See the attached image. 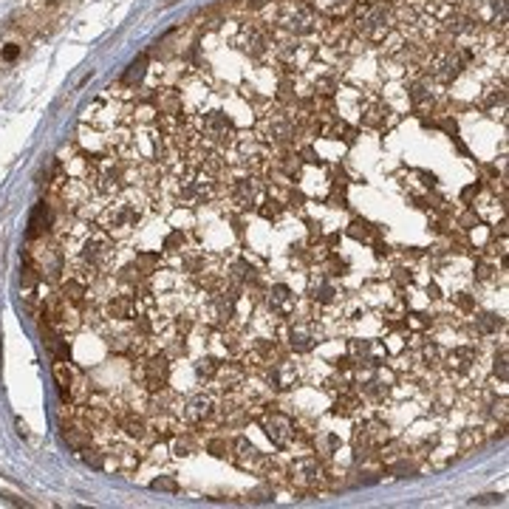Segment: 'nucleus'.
Listing matches in <instances>:
<instances>
[{
	"mask_svg": "<svg viewBox=\"0 0 509 509\" xmlns=\"http://www.w3.org/2000/svg\"><path fill=\"white\" fill-rule=\"evenodd\" d=\"M345 20L365 45H379L396 28L393 0H356Z\"/></svg>",
	"mask_w": 509,
	"mask_h": 509,
	"instance_id": "f257e3e1",
	"label": "nucleus"
},
{
	"mask_svg": "<svg viewBox=\"0 0 509 509\" xmlns=\"http://www.w3.org/2000/svg\"><path fill=\"white\" fill-rule=\"evenodd\" d=\"M232 45L238 54H243L252 65H277L274 62V42L263 20H238Z\"/></svg>",
	"mask_w": 509,
	"mask_h": 509,
	"instance_id": "f03ea898",
	"label": "nucleus"
},
{
	"mask_svg": "<svg viewBox=\"0 0 509 509\" xmlns=\"http://www.w3.org/2000/svg\"><path fill=\"white\" fill-rule=\"evenodd\" d=\"M286 484L297 495H317L328 486V469L320 455L303 452L286 467Z\"/></svg>",
	"mask_w": 509,
	"mask_h": 509,
	"instance_id": "7ed1b4c3",
	"label": "nucleus"
},
{
	"mask_svg": "<svg viewBox=\"0 0 509 509\" xmlns=\"http://www.w3.org/2000/svg\"><path fill=\"white\" fill-rule=\"evenodd\" d=\"M396 370L390 365H356L353 368V390L365 399V404H382L385 399H390L393 385H396Z\"/></svg>",
	"mask_w": 509,
	"mask_h": 509,
	"instance_id": "20e7f679",
	"label": "nucleus"
},
{
	"mask_svg": "<svg viewBox=\"0 0 509 509\" xmlns=\"http://www.w3.org/2000/svg\"><path fill=\"white\" fill-rule=\"evenodd\" d=\"M133 385L144 387L147 393H156L167 387L170 373H172V356L167 351H144L141 356L133 359Z\"/></svg>",
	"mask_w": 509,
	"mask_h": 509,
	"instance_id": "39448f33",
	"label": "nucleus"
},
{
	"mask_svg": "<svg viewBox=\"0 0 509 509\" xmlns=\"http://www.w3.org/2000/svg\"><path fill=\"white\" fill-rule=\"evenodd\" d=\"M280 339H283V348H288L291 353H311L325 339V331H322L320 320L288 317L283 331H280Z\"/></svg>",
	"mask_w": 509,
	"mask_h": 509,
	"instance_id": "423d86ee",
	"label": "nucleus"
},
{
	"mask_svg": "<svg viewBox=\"0 0 509 509\" xmlns=\"http://www.w3.org/2000/svg\"><path fill=\"white\" fill-rule=\"evenodd\" d=\"M42 317H45V325H51L57 334H74L82 322L79 317V308L71 305L59 291H51L42 297Z\"/></svg>",
	"mask_w": 509,
	"mask_h": 509,
	"instance_id": "0eeeda50",
	"label": "nucleus"
},
{
	"mask_svg": "<svg viewBox=\"0 0 509 509\" xmlns=\"http://www.w3.org/2000/svg\"><path fill=\"white\" fill-rule=\"evenodd\" d=\"M223 201H229V209L235 212L255 209L263 201V181L255 172H243L223 189Z\"/></svg>",
	"mask_w": 509,
	"mask_h": 509,
	"instance_id": "6e6552de",
	"label": "nucleus"
},
{
	"mask_svg": "<svg viewBox=\"0 0 509 509\" xmlns=\"http://www.w3.org/2000/svg\"><path fill=\"white\" fill-rule=\"evenodd\" d=\"M387 438H390V427L379 416H368V419L356 421V427H353V452H356V458L376 455V450Z\"/></svg>",
	"mask_w": 509,
	"mask_h": 509,
	"instance_id": "1a4fd4ad",
	"label": "nucleus"
},
{
	"mask_svg": "<svg viewBox=\"0 0 509 509\" xmlns=\"http://www.w3.org/2000/svg\"><path fill=\"white\" fill-rule=\"evenodd\" d=\"M303 379H305L303 362H297V359H291V356H286V353L263 370V382H266L269 387H274V390H294V387L303 385Z\"/></svg>",
	"mask_w": 509,
	"mask_h": 509,
	"instance_id": "9d476101",
	"label": "nucleus"
},
{
	"mask_svg": "<svg viewBox=\"0 0 509 509\" xmlns=\"http://www.w3.org/2000/svg\"><path fill=\"white\" fill-rule=\"evenodd\" d=\"M283 353H286V351H283V345H280L274 337H255V339L246 342L240 359H243V365H246L249 370L263 373V370H266L271 362H277Z\"/></svg>",
	"mask_w": 509,
	"mask_h": 509,
	"instance_id": "9b49d317",
	"label": "nucleus"
},
{
	"mask_svg": "<svg viewBox=\"0 0 509 509\" xmlns=\"http://www.w3.org/2000/svg\"><path fill=\"white\" fill-rule=\"evenodd\" d=\"M478 359H481V353H478L475 345L458 342V345H452L450 351L441 353V368L455 379H469L478 370Z\"/></svg>",
	"mask_w": 509,
	"mask_h": 509,
	"instance_id": "f8f14e48",
	"label": "nucleus"
},
{
	"mask_svg": "<svg viewBox=\"0 0 509 509\" xmlns=\"http://www.w3.org/2000/svg\"><path fill=\"white\" fill-rule=\"evenodd\" d=\"M396 122H399V113H396L376 90H370L368 99H365V105H362V113H359V122H356V124L382 133V130H390Z\"/></svg>",
	"mask_w": 509,
	"mask_h": 509,
	"instance_id": "ddd939ff",
	"label": "nucleus"
},
{
	"mask_svg": "<svg viewBox=\"0 0 509 509\" xmlns=\"http://www.w3.org/2000/svg\"><path fill=\"white\" fill-rule=\"evenodd\" d=\"M260 427H263L266 438H269L277 450H288V447L294 444V427H297V421H294L288 413H283V410H266V413L260 416Z\"/></svg>",
	"mask_w": 509,
	"mask_h": 509,
	"instance_id": "4468645a",
	"label": "nucleus"
},
{
	"mask_svg": "<svg viewBox=\"0 0 509 509\" xmlns=\"http://www.w3.org/2000/svg\"><path fill=\"white\" fill-rule=\"evenodd\" d=\"M348 356L356 362V365H365V368H373V365H385L390 359L387 353V345L376 337H353L348 339Z\"/></svg>",
	"mask_w": 509,
	"mask_h": 509,
	"instance_id": "2eb2a0df",
	"label": "nucleus"
},
{
	"mask_svg": "<svg viewBox=\"0 0 509 509\" xmlns=\"http://www.w3.org/2000/svg\"><path fill=\"white\" fill-rule=\"evenodd\" d=\"M232 461L252 475H266V469L274 464V458L260 452L249 438H232Z\"/></svg>",
	"mask_w": 509,
	"mask_h": 509,
	"instance_id": "dca6fc26",
	"label": "nucleus"
},
{
	"mask_svg": "<svg viewBox=\"0 0 509 509\" xmlns=\"http://www.w3.org/2000/svg\"><path fill=\"white\" fill-rule=\"evenodd\" d=\"M342 300V288L337 286V280L322 271V269H314L311 277H308V303H317L320 308H328V305H337Z\"/></svg>",
	"mask_w": 509,
	"mask_h": 509,
	"instance_id": "f3484780",
	"label": "nucleus"
},
{
	"mask_svg": "<svg viewBox=\"0 0 509 509\" xmlns=\"http://www.w3.org/2000/svg\"><path fill=\"white\" fill-rule=\"evenodd\" d=\"M297 294H294V288L291 286H286V283H274V286H269L266 288V308H269V314H274L277 320H288L294 311H297Z\"/></svg>",
	"mask_w": 509,
	"mask_h": 509,
	"instance_id": "a211bd4d",
	"label": "nucleus"
},
{
	"mask_svg": "<svg viewBox=\"0 0 509 509\" xmlns=\"http://www.w3.org/2000/svg\"><path fill=\"white\" fill-rule=\"evenodd\" d=\"M181 407H184L181 413H184V419H187L189 424H204V421H209V419L218 413V399H215L212 390H201V393L189 396Z\"/></svg>",
	"mask_w": 509,
	"mask_h": 509,
	"instance_id": "6ab92c4d",
	"label": "nucleus"
},
{
	"mask_svg": "<svg viewBox=\"0 0 509 509\" xmlns=\"http://www.w3.org/2000/svg\"><path fill=\"white\" fill-rule=\"evenodd\" d=\"M246 379H249V368L243 365V359H229L218 365V373L212 382L221 393H226V390H240Z\"/></svg>",
	"mask_w": 509,
	"mask_h": 509,
	"instance_id": "aec40b11",
	"label": "nucleus"
},
{
	"mask_svg": "<svg viewBox=\"0 0 509 509\" xmlns=\"http://www.w3.org/2000/svg\"><path fill=\"white\" fill-rule=\"evenodd\" d=\"M365 410V399L351 387V390H342V393H334V404H331V413L334 416H342V419H359Z\"/></svg>",
	"mask_w": 509,
	"mask_h": 509,
	"instance_id": "412c9836",
	"label": "nucleus"
},
{
	"mask_svg": "<svg viewBox=\"0 0 509 509\" xmlns=\"http://www.w3.org/2000/svg\"><path fill=\"white\" fill-rule=\"evenodd\" d=\"M396 297H399V294H393V288H390L387 283L370 280V283L362 286V297H359V300H362L365 305H373V308L379 311V308H385V305H387L390 300H396Z\"/></svg>",
	"mask_w": 509,
	"mask_h": 509,
	"instance_id": "4be33fe9",
	"label": "nucleus"
},
{
	"mask_svg": "<svg viewBox=\"0 0 509 509\" xmlns=\"http://www.w3.org/2000/svg\"><path fill=\"white\" fill-rule=\"evenodd\" d=\"M475 218L486 221V223H498L503 221V198H498V192H486L475 201Z\"/></svg>",
	"mask_w": 509,
	"mask_h": 509,
	"instance_id": "5701e85b",
	"label": "nucleus"
},
{
	"mask_svg": "<svg viewBox=\"0 0 509 509\" xmlns=\"http://www.w3.org/2000/svg\"><path fill=\"white\" fill-rule=\"evenodd\" d=\"M469 317H472V334H475L478 339L495 337L498 328H503V320H501L498 314H492V311H478V308H475Z\"/></svg>",
	"mask_w": 509,
	"mask_h": 509,
	"instance_id": "b1692460",
	"label": "nucleus"
},
{
	"mask_svg": "<svg viewBox=\"0 0 509 509\" xmlns=\"http://www.w3.org/2000/svg\"><path fill=\"white\" fill-rule=\"evenodd\" d=\"M198 447H201V438H198V433L178 430V433L172 435L170 452H172L175 458H189V455H195V452H198Z\"/></svg>",
	"mask_w": 509,
	"mask_h": 509,
	"instance_id": "393cba45",
	"label": "nucleus"
},
{
	"mask_svg": "<svg viewBox=\"0 0 509 509\" xmlns=\"http://www.w3.org/2000/svg\"><path fill=\"white\" fill-rule=\"evenodd\" d=\"M150 65V59H147V54H139L130 65H127V71L122 74V79H119V85H124V88H139L144 79H147V68Z\"/></svg>",
	"mask_w": 509,
	"mask_h": 509,
	"instance_id": "a878e982",
	"label": "nucleus"
},
{
	"mask_svg": "<svg viewBox=\"0 0 509 509\" xmlns=\"http://www.w3.org/2000/svg\"><path fill=\"white\" fill-rule=\"evenodd\" d=\"M48 226H51V209L48 204H37L34 212H31V221H28V240H37L42 235H48Z\"/></svg>",
	"mask_w": 509,
	"mask_h": 509,
	"instance_id": "bb28decb",
	"label": "nucleus"
},
{
	"mask_svg": "<svg viewBox=\"0 0 509 509\" xmlns=\"http://www.w3.org/2000/svg\"><path fill=\"white\" fill-rule=\"evenodd\" d=\"M322 17H334V20H342L351 14V8L356 6V0H308Z\"/></svg>",
	"mask_w": 509,
	"mask_h": 509,
	"instance_id": "cd10ccee",
	"label": "nucleus"
},
{
	"mask_svg": "<svg viewBox=\"0 0 509 509\" xmlns=\"http://www.w3.org/2000/svg\"><path fill=\"white\" fill-rule=\"evenodd\" d=\"M218 365H221V359L215 353H204V356H198L192 362V373H195L198 382H212L215 373H218Z\"/></svg>",
	"mask_w": 509,
	"mask_h": 509,
	"instance_id": "c85d7f7f",
	"label": "nucleus"
},
{
	"mask_svg": "<svg viewBox=\"0 0 509 509\" xmlns=\"http://www.w3.org/2000/svg\"><path fill=\"white\" fill-rule=\"evenodd\" d=\"M255 209H257L260 218H266V221H271V223H277V221L286 215V204H283L280 198H274V195H269L266 201H260Z\"/></svg>",
	"mask_w": 509,
	"mask_h": 509,
	"instance_id": "c756f323",
	"label": "nucleus"
},
{
	"mask_svg": "<svg viewBox=\"0 0 509 509\" xmlns=\"http://www.w3.org/2000/svg\"><path fill=\"white\" fill-rule=\"evenodd\" d=\"M455 444H458L461 452H469L472 447H481V444H484V430H481V427H464V430H458Z\"/></svg>",
	"mask_w": 509,
	"mask_h": 509,
	"instance_id": "7c9ffc66",
	"label": "nucleus"
},
{
	"mask_svg": "<svg viewBox=\"0 0 509 509\" xmlns=\"http://www.w3.org/2000/svg\"><path fill=\"white\" fill-rule=\"evenodd\" d=\"M161 249H164L170 257H175V255H181V252H187V249H189V238H187L181 229H172V232L161 240Z\"/></svg>",
	"mask_w": 509,
	"mask_h": 509,
	"instance_id": "2f4dec72",
	"label": "nucleus"
},
{
	"mask_svg": "<svg viewBox=\"0 0 509 509\" xmlns=\"http://www.w3.org/2000/svg\"><path fill=\"white\" fill-rule=\"evenodd\" d=\"M79 455H82V461L88 464V467H93V469H105V450L93 441V444H88V447H82L79 450Z\"/></svg>",
	"mask_w": 509,
	"mask_h": 509,
	"instance_id": "473e14b6",
	"label": "nucleus"
},
{
	"mask_svg": "<svg viewBox=\"0 0 509 509\" xmlns=\"http://www.w3.org/2000/svg\"><path fill=\"white\" fill-rule=\"evenodd\" d=\"M206 452H212L215 458H232V441L226 435H212L206 441Z\"/></svg>",
	"mask_w": 509,
	"mask_h": 509,
	"instance_id": "72a5a7b5",
	"label": "nucleus"
},
{
	"mask_svg": "<svg viewBox=\"0 0 509 509\" xmlns=\"http://www.w3.org/2000/svg\"><path fill=\"white\" fill-rule=\"evenodd\" d=\"M348 232H351L356 240H365V243H368V240H376V235H379V229H376L373 223H368V221H353Z\"/></svg>",
	"mask_w": 509,
	"mask_h": 509,
	"instance_id": "f704fd0d",
	"label": "nucleus"
},
{
	"mask_svg": "<svg viewBox=\"0 0 509 509\" xmlns=\"http://www.w3.org/2000/svg\"><path fill=\"white\" fill-rule=\"evenodd\" d=\"M20 57H23V42L8 40V42L0 45V62H3V65H14Z\"/></svg>",
	"mask_w": 509,
	"mask_h": 509,
	"instance_id": "c9c22d12",
	"label": "nucleus"
},
{
	"mask_svg": "<svg viewBox=\"0 0 509 509\" xmlns=\"http://www.w3.org/2000/svg\"><path fill=\"white\" fill-rule=\"evenodd\" d=\"M492 370H495V376H498L501 382H506V376H509V370H506V342L501 345V351H495V356H492Z\"/></svg>",
	"mask_w": 509,
	"mask_h": 509,
	"instance_id": "e433bc0d",
	"label": "nucleus"
},
{
	"mask_svg": "<svg viewBox=\"0 0 509 509\" xmlns=\"http://www.w3.org/2000/svg\"><path fill=\"white\" fill-rule=\"evenodd\" d=\"M150 486H153V489H158V492H178V489H181V486H178V481H175V478H170V475L150 481Z\"/></svg>",
	"mask_w": 509,
	"mask_h": 509,
	"instance_id": "4c0bfd02",
	"label": "nucleus"
},
{
	"mask_svg": "<svg viewBox=\"0 0 509 509\" xmlns=\"http://www.w3.org/2000/svg\"><path fill=\"white\" fill-rule=\"evenodd\" d=\"M393 277H396L402 286H404V283L410 286V283H413V269H410V266H396V269H393Z\"/></svg>",
	"mask_w": 509,
	"mask_h": 509,
	"instance_id": "58836bf2",
	"label": "nucleus"
},
{
	"mask_svg": "<svg viewBox=\"0 0 509 509\" xmlns=\"http://www.w3.org/2000/svg\"><path fill=\"white\" fill-rule=\"evenodd\" d=\"M472 195H478V184H469V187H467V189H464V192H461V201H464V204H467V201H469V198H472Z\"/></svg>",
	"mask_w": 509,
	"mask_h": 509,
	"instance_id": "ea45409f",
	"label": "nucleus"
},
{
	"mask_svg": "<svg viewBox=\"0 0 509 509\" xmlns=\"http://www.w3.org/2000/svg\"><path fill=\"white\" fill-rule=\"evenodd\" d=\"M472 503H503L498 495H481V498H475Z\"/></svg>",
	"mask_w": 509,
	"mask_h": 509,
	"instance_id": "a19ab883",
	"label": "nucleus"
}]
</instances>
